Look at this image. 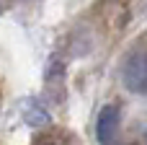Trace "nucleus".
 I'll return each mask as SVG.
<instances>
[{
    "label": "nucleus",
    "mask_w": 147,
    "mask_h": 145,
    "mask_svg": "<svg viewBox=\"0 0 147 145\" xmlns=\"http://www.w3.org/2000/svg\"><path fill=\"white\" fill-rule=\"evenodd\" d=\"M121 80L132 93H147V52H132L124 60Z\"/></svg>",
    "instance_id": "nucleus-1"
},
{
    "label": "nucleus",
    "mask_w": 147,
    "mask_h": 145,
    "mask_svg": "<svg viewBox=\"0 0 147 145\" xmlns=\"http://www.w3.org/2000/svg\"><path fill=\"white\" fill-rule=\"evenodd\" d=\"M116 130H119V109L116 106H103L101 114H98V119H96V135H98V140L103 145H109L114 140Z\"/></svg>",
    "instance_id": "nucleus-2"
},
{
    "label": "nucleus",
    "mask_w": 147,
    "mask_h": 145,
    "mask_svg": "<svg viewBox=\"0 0 147 145\" xmlns=\"http://www.w3.org/2000/svg\"><path fill=\"white\" fill-rule=\"evenodd\" d=\"M23 119H26V125H31V127H41V125L49 122V112H47L39 101H26V106H23Z\"/></svg>",
    "instance_id": "nucleus-3"
}]
</instances>
